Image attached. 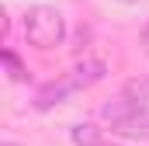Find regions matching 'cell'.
<instances>
[{
  "label": "cell",
  "mask_w": 149,
  "mask_h": 146,
  "mask_svg": "<svg viewBox=\"0 0 149 146\" xmlns=\"http://www.w3.org/2000/svg\"><path fill=\"white\" fill-rule=\"evenodd\" d=\"M24 38H28L35 49H56V45H63V38H66V21H63V14H59L56 7H45V4L31 7V11L24 14Z\"/></svg>",
  "instance_id": "obj_1"
},
{
  "label": "cell",
  "mask_w": 149,
  "mask_h": 146,
  "mask_svg": "<svg viewBox=\"0 0 149 146\" xmlns=\"http://www.w3.org/2000/svg\"><path fill=\"white\" fill-rule=\"evenodd\" d=\"M73 91H80L73 84V77H63V80H52V84H45L42 91L35 94V108L38 111H49V108H56V105H63Z\"/></svg>",
  "instance_id": "obj_2"
},
{
  "label": "cell",
  "mask_w": 149,
  "mask_h": 146,
  "mask_svg": "<svg viewBox=\"0 0 149 146\" xmlns=\"http://www.w3.org/2000/svg\"><path fill=\"white\" fill-rule=\"evenodd\" d=\"M118 136H132V139H149V105H139L128 118L111 125Z\"/></svg>",
  "instance_id": "obj_3"
},
{
  "label": "cell",
  "mask_w": 149,
  "mask_h": 146,
  "mask_svg": "<svg viewBox=\"0 0 149 146\" xmlns=\"http://www.w3.org/2000/svg\"><path fill=\"white\" fill-rule=\"evenodd\" d=\"M104 70H108V66H104L101 59H87V63H76L70 77H73V84H76V87L83 91V87H90V84H97V80L104 77Z\"/></svg>",
  "instance_id": "obj_4"
},
{
  "label": "cell",
  "mask_w": 149,
  "mask_h": 146,
  "mask_svg": "<svg viewBox=\"0 0 149 146\" xmlns=\"http://www.w3.org/2000/svg\"><path fill=\"white\" fill-rule=\"evenodd\" d=\"M139 108V101H128V98H114V101H108V105H104V108H101V115H104V118H108V122H121V118H128V115H132V111Z\"/></svg>",
  "instance_id": "obj_5"
},
{
  "label": "cell",
  "mask_w": 149,
  "mask_h": 146,
  "mask_svg": "<svg viewBox=\"0 0 149 146\" xmlns=\"http://www.w3.org/2000/svg\"><path fill=\"white\" fill-rule=\"evenodd\" d=\"M73 143L76 146H97L101 143V129L90 125V122H80V125H73Z\"/></svg>",
  "instance_id": "obj_6"
},
{
  "label": "cell",
  "mask_w": 149,
  "mask_h": 146,
  "mask_svg": "<svg viewBox=\"0 0 149 146\" xmlns=\"http://www.w3.org/2000/svg\"><path fill=\"white\" fill-rule=\"evenodd\" d=\"M3 63H7V73H10V80H28V66L10 52V49H3Z\"/></svg>",
  "instance_id": "obj_7"
},
{
  "label": "cell",
  "mask_w": 149,
  "mask_h": 146,
  "mask_svg": "<svg viewBox=\"0 0 149 146\" xmlns=\"http://www.w3.org/2000/svg\"><path fill=\"white\" fill-rule=\"evenodd\" d=\"M97 146H118V143H97Z\"/></svg>",
  "instance_id": "obj_8"
},
{
  "label": "cell",
  "mask_w": 149,
  "mask_h": 146,
  "mask_svg": "<svg viewBox=\"0 0 149 146\" xmlns=\"http://www.w3.org/2000/svg\"><path fill=\"white\" fill-rule=\"evenodd\" d=\"M0 146H14V143H0Z\"/></svg>",
  "instance_id": "obj_9"
},
{
  "label": "cell",
  "mask_w": 149,
  "mask_h": 146,
  "mask_svg": "<svg viewBox=\"0 0 149 146\" xmlns=\"http://www.w3.org/2000/svg\"><path fill=\"white\" fill-rule=\"evenodd\" d=\"M125 4H135V0H125Z\"/></svg>",
  "instance_id": "obj_10"
}]
</instances>
